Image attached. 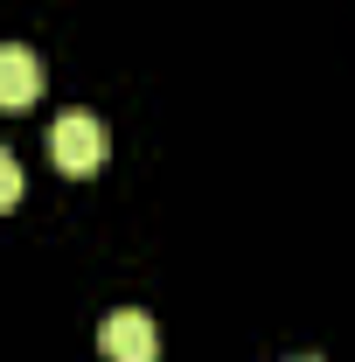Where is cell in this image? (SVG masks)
Wrapping results in <instances>:
<instances>
[{"instance_id": "277c9868", "label": "cell", "mask_w": 355, "mask_h": 362, "mask_svg": "<svg viewBox=\"0 0 355 362\" xmlns=\"http://www.w3.org/2000/svg\"><path fill=\"white\" fill-rule=\"evenodd\" d=\"M14 202H21V160L0 146V209H14Z\"/></svg>"}, {"instance_id": "5b68a950", "label": "cell", "mask_w": 355, "mask_h": 362, "mask_svg": "<svg viewBox=\"0 0 355 362\" xmlns=\"http://www.w3.org/2000/svg\"><path fill=\"white\" fill-rule=\"evenodd\" d=\"M300 362H313V356H300Z\"/></svg>"}, {"instance_id": "6da1fadb", "label": "cell", "mask_w": 355, "mask_h": 362, "mask_svg": "<svg viewBox=\"0 0 355 362\" xmlns=\"http://www.w3.org/2000/svg\"><path fill=\"white\" fill-rule=\"evenodd\" d=\"M49 153H56L63 175H98L105 153H112V133H105L98 112H63V119L49 126Z\"/></svg>"}, {"instance_id": "3957f363", "label": "cell", "mask_w": 355, "mask_h": 362, "mask_svg": "<svg viewBox=\"0 0 355 362\" xmlns=\"http://www.w3.org/2000/svg\"><path fill=\"white\" fill-rule=\"evenodd\" d=\"M35 98H42V63H35V49L0 42V112H28Z\"/></svg>"}, {"instance_id": "7a4b0ae2", "label": "cell", "mask_w": 355, "mask_h": 362, "mask_svg": "<svg viewBox=\"0 0 355 362\" xmlns=\"http://www.w3.org/2000/svg\"><path fill=\"white\" fill-rule=\"evenodd\" d=\"M98 349L112 362H161V327L139 314V307H119V314L98 327Z\"/></svg>"}]
</instances>
